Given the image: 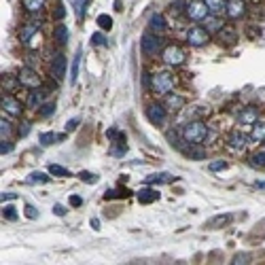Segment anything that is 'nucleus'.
I'll list each match as a JSON object with an SVG mask.
<instances>
[{
    "mask_svg": "<svg viewBox=\"0 0 265 265\" xmlns=\"http://www.w3.org/2000/svg\"><path fill=\"white\" fill-rule=\"evenodd\" d=\"M159 199V193L157 189H140L138 191V202L140 204H153Z\"/></svg>",
    "mask_w": 265,
    "mask_h": 265,
    "instance_id": "15",
    "label": "nucleus"
},
{
    "mask_svg": "<svg viewBox=\"0 0 265 265\" xmlns=\"http://www.w3.org/2000/svg\"><path fill=\"white\" fill-rule=\"evenodd\" d=\"M24 6H25V11L34 13V11H41V9H43V6H45V0H24Z\"/></svg>",
    "mask_w": 265,
    "mask_h": 265,
    "instance_id": "26",
    "label": "nucleus"
},
{
    "mask_svg": "<svg viewBox=\"0 0 265 265\" xmlns=\"http://www.w3.org/2000/svg\"><path fill=\"white\" fill-rule=\"evenodd\" d=\"M151 30L153 32H157V34H161V32H166L168 30V25H166V19L161 13H157V15H153L151 17Z\"/></svg>",
    "mask_w": 265,
    "mask_h": 265,
    "instance_id": "19",
    "label": "nucleus"
},
{
    "mask_svg": "<svg viewBox=\"0 0 265 265\" xmlns=\"http://www.w3.org/2000/svg\"><path fill=\"white\" fill-rule=\"evenodd\" d=\"M229 145H231V148H236V151H242V148H246L248 138L244 134H240V132H234L229 136Z\"/></svg>",
    "mask_w": 265,
    "mask_h": 265,
    "instance_id": "16",
    "label": "nucleus"
},
{
    "mask_svg": "<svg viewBox=\"0 0 265 265\" xmlns=\"http://www.w3.org/2000/svg\"><path fill=\"white\" fill-rule=\"evenodd\" d=\"M250 166H255V168H265V151L255 153L253 157H250Z\"/></svg>",
    "mask_w": 265,
    "mask_h": 265,
    "instance_id": "30",
    "label": "nucleus"
},
{
    "mask_svg": "<svg viewBox=\"0 0 265 265\" xmlns=\"http://www.w3.org/2000/svg\"><path fill=\"white\" fill-rule=\"evenodd\" d=\"M174 176L168 172H159V174H153V176H146V185H164V183H172Z\"/></svg>",
    "mask_w": 265,
    "mask_h": 265,
    "instance_id": "18",
    "label": "nucleus"
},
{
    "mask_svg": "<svg viewBox=\"0 0 265 265\" xmlns=\"http://www.w3.org/2000/svg\"><path fill=\"white\" fill-rule=\"evenodd\" d=\"M250 138L253 140H265V123H255L253 132H250Z\"/></svg>",
    "mask_w": 265,
    "mask_h": 265,
    "instance_id": "24",
    "label": "nucleus"
},
{
    "mask_svg": "<svg viewBox=\"0 0 265 265\" xmlns=\"http://www.w3.org/2000/svg\"><path fill=\"white\" fill-rule=\"evenodd\" d=\"M51 74H53L57 81L64 79V74H66V57L62 53H57L53 57V62H51Z\"/></svg>",
    "mask_w": 265,
    "mask_h": 265,
    "instance_id": "10",
    "label": "nucleus"
},
{
    "mask_svg": "<svg viewBox=\"0 0 265 265\" xmlns=\"http://www.w3.org/2000/svg\"><path fill=\"white\" fill-rule=\"evenodd\" d=\"M0 106H2V111H4V113L13 115V117L22 115V111H24L22 102H19L17 98H13V96H2V100H0Z\"/></svg>",
    "mask_w": 265,
    "mask_h": 265,
    "instance_id": "8",
    "label": "nucleus"
},
{
    "mask_svg": "<svg viewBox=\"0 0 265 265\" xmlns=\"http://www.w3.org/2000/svg\"><path fill=\"white\" fill-rule=\"evenodd\" d=\"M183 6H185V0H176V2L172 4V9H170V11H172V15H178V13L183 11Z\"/></svg>",
    "mask_w": 265,
    "mask_h": 265,
    "instance_id": "41",
    "label": "nucleus"
},
{
    "mask_svg": "<svg viewBox=\"0 0 265 265\" xmlns=\"http://www.w3.org/2000/svg\"><path fill=\"white\" fill-rule=\"evenodd\" d=\"M208 168H210L212 172H218V170H225V168H227V164H225V159H221V161H212Z\"/></svg>",
    "mask_w": 265,
    "mask_h": 265,
    "instance_id": "39",
    "label": "nucleus"
},
{
    "mask_svg": "<svg viewBox=\"0 0 265 265\" xmlns=\"http://www.w3.org/2000/svg\"><path fill=\"white\" fill-rule=\"evenodd\" d=\"M106 136H108V138H125V136L121 134V132H117V130H108Z\"/></svg>",
    "mask_w": 265,
    "mask_h": 265,
    "instance_id": "49",
    "label": "nucleus"
},
{
    "mask_svg": "<svg viewBox=\"0 0 265 265\" xmlns=\"http://www.w3.org/2000/svg\"><path fill=\"white\" fill-rule=\"evenodd\" d=\"M49 174H53V176H62V178L70 176V172L66 170V168H62V166H57V164H51L49 166Z\"/></svg>",
    "mask_w": 265,
    "mask_h": 265,
    "instance_id": "28",
    "label": "nucleus"
},
{
    "mask_svg": "<svg viewBox=\"0 0 265 265\" xmlns=\"http://www.w3.org/2000/svg\"><path fill=\"white\" fill-rule=\"evenodd\" d=\"M85 2L87 0H72V6H74V11H76V15L83 17V11H85Z\"/></svg>",
    "mask_w": 265,
    "mask_h": 265,
    "instance_id": "37",
    "label": "nucleus"
},
{
    "mask_svg": "<svg viewBox=\"0 0 265 265\" xmlns=\"http://www.w3.org/2000/svg\"><path fill=\"white\" fill-rule=\"evenodd\" d=\"M25 217L28 218H38V210L34 206H25Z\"/></svg>",
    "mask_w": 265,
    "mask_h": 265,
    "instance_id": "43",
    "label": "nucleus"
},
{
    "mask_svg": "<svg viewBox=\"0 0 265 265\" xmlns=\"http://www.w3.org/2000/svg\"><path fill=\"white\" fill-rule=\"evenodd\" d=\"M218 36H221L223 43H225V41H227V43H236V41H238V36H236L234 30H221V34H218Z\"/></svg>",
    "mask_w": 265,
    "mask_h": 265,
    "instance_id": "32",
    "label": "nucleus"
},
{
    "mask_svg": "<svg viewBox=\"0 0 265 265\" xmlns=\"http://www.w3.org/2000/svg\"><path fill=\"white\" fill-rule=\"evenodd\" d=\"M174 89V76L170 72H155L153 74V92L170 94Z\"/></svg>",
    "mask_w": 265,
    "mask_h": 265,
    "instance_id": "2",
    "label": "nucleus"
},
{
    "mask_svg": "<svg viewBox=\"0 0 265 265\" xmlns=\"http://www.w3.org/2000/svg\"><path fill=\"white\" fill-rule=\"evenodd\" d=\"M79 64H81V53H76L74 60H72V74H70V85H74V83H76V74H79Z\"/></svg>",
    "mask_w": 265,
    "mask_h": 265,
    "instance_id": "29",
    "label": "nucleus"
},
{
    "mask_svg": "<svg viewBox=\"0 0 265 265\" xmlns=\"http://www.w3.org/2000/svg\"><path fill=\"white\" fill-rule=\"evenodd\" d=\"M161 57H164V62L168 64V66H180V64L185 62L183 49L176 47V45H168V47L164 49V53H161Z\"/></svg>",
    "mask_w": 265,
    "mask_h": 265,
    "instance_id": "3",
    "label": "nucleus"
},
{
    "mask_svg": "<svg viewBox=\"0 0 265 265\" xmlns=\"http://www.w3.org/2000/svg\"><path fill=\"white\" fill-rule=\"evenodd\" d=\"M146 117H148V121H151V123L161 125V123L166 121V108L159 106V104H151V106L146 108Z\"/></svg>",
    "mask_w": 265,
    "mask_h": 265,
    "instance_id": "9",
    "label": "nucleus"
},
{
    "mask_svg": "<svg viewBox=\"0 0 265 265\" xmlns=\"http://www.w3.org/2000/svg\"><path fill=\"white\" fill-rule=\"evenodd\" d=\"M11 151H13V145H11L9 140H4V138H2V145H0V153L6 155V153H11Z\"/></svg>",
    "mask_w": 265,
    "mask_h": 265,
    "instance_id": "42",
    "label": "nucleus"
},
{
    "mask_svg": "<svg viewBox=\"0 0 265 265\" xmlns=\"http://www.w3.org/2000/svg\"><path fill=\"white\" fill-rule=\"evenodd\" d=\"M55 140H62V136H55V132H45V134H41V145L43 146L53 145Z\"/></svg>",
    "mask_w": 265,
    "mask_h": 265,
    "instance_id": "25",
    "label": "nucleus"
},
{
    "mask_svg": "<svg viewBox=\"0 0 265 265\" xmlns=\"http://www.w3.org/2000/svg\"><path fill=\"white\" fill-rule=\"evenodd\" d=\"M49 180H51V178H49L45 172H32L30 176H28V183H30V185H34V183H49Z\"/></svg>",
    "mask_w": 265,
    "mask_h": 265,
    "instance_id": "27",
    "label": "nucleus"
},
{
    "mask_svg": "<svg viewBox=\"0 0 265 265\" xmlns=\"http://www.w3.org/2000/svg\"><path fill=\"white\" fill-rule=\"evenodd\" d=\"M76 125H79V119H70L68 123H66V132H72V130H76Z\"/></svg>",
    "mask_w": 265,
    "mask_h": 265,
    "instance_id": "46",
    "label": "nucleus"
},
{
    "mask_svg": "<svg viewBox=\"0 0 265 265\" xmlns=\"http://www.w3.org/2000/svg\"><path fill=\"white\" fill-rule=\"evenodd\" d=\"M218 28H221V22H218V19H210L208 22V32L210 30H218Z\"/></svg>",
    "mask_w": 265,
    "mask_h": 265,
    "instance_id": "48",
    "label": "nucleus"
},
{
    "mask_svg": "<svg viewBox=\"0 0 265 265\" xmlns=\"http://www.w3.org/2000/svg\"><path fill=\"white\" fill-rule=\"evenodd\" d=\"M140 45H142V53H145V55H155V53L159 51L161 41H159L157 34H151V32H146V34L142 36Z\"/></svg>",
    "mask_w": 265,
    "mask_h": 265,
    "instance_id": "7",
    "label": "nucleus"
},
{
    "mask_svg": "<svg viewBox=\"0 0 265 265\" xmlns=\"http://www.w3.org/2000/svg\"><path fill=\"white\" fill-rule=\"evenodd\" d=\"M92 43L96 45V47H102V45H106V36L100 34V32H96V34H92Z\"/></svg>",
    "mask_w": 265,
    "mask_h": 265,
    "instance_id": "36",
    "label": "nucleus"
},
{
    "mask_svg": "<svg viewBox=\"0 0 265 265\" xmlns=\"http://www.w3.org/2000/svg\"><path fill=\"white\" fill-rule=\"evenodd\" d=\"M257 119H259V108L248 106V108H244V111L240 113V117H238V123H242V125H255Z\"/></svg>",
    "mask_w": 265,
    "mask_h": 265,
    "instance_id": "11",
    "label": "nucleus"
},
{
    "mask_svg": "<svg viewBox=\"0 0 265 265\" xmlns=\"http://www.w3.org/2000/svg\"><path fill=\"white\" fill-rule=\"evenodd\" d=\"M53 36H55V41L60 43V45H66V43H68V28H66V25H64V24L55 25Z\"/></svg>",
    "mask_w": 265,
    "mask_h": 265,
    "instance_id": "21",
    "label": "nucleus"
},
{
    "mask_svg": "<svg viewBox=\"0 0 265 265\" xmlns=\"http://www.w3.org/2000/svg\"><path fill=\"white\" fill-rule=\"evenodd\" d=\"M17 83L24 87H30V89H36L41 85V76H38L32 68H22V72L17 74Z\"/></svg>",
    "mask_w": 265,
    "mask_h": 265,
    "instance_id": "5",
    "label": "nucleus"
},
{
    "mask_svg": "<svg viewBox=\"0 0 265 265\" xmlns=\"http://www.w3.org/2000/svg\"><path fill=\"white\" fill-rule=\"evenodd\" d=\"M185 155H187V157H191V159H195V161L206 159V151H204V148H199L197 145H191V148H187Z\"/></svg>",
    "mask_w": 265,
    "mask_h": 265,
    "instance_id": "22",
    "label": "nucleus"
},
{
    "mask_svg": "<svg viewBox=\"0 0 265 265\" xmlns=\"http://www.w3.org/2000/svg\"><path fill=\"white\" fill-rule=\"evenodd\" d=\"M204 2H206V6H208V11L217 17L227 11V0H204Z\"/></svg>",
    "mask_w": 265,
    "mask_h": 265,
    "instance_id": "13",
    "label": "nucleus"
},
{
    "mask_svg": "<svg viewBox=\"0 0 265 265\" xmlns=\"http://www.w3.org/2000/svg\"><path fill=\"white\" fill-rule=\"evenodd\" d=\"M64 15H66V9H64V6L60 4V6H57V9H55L53 17H57V19H64Z\"/></svg>",
    "mask_w": 265,
    "mask_h": 265,
    "instance_id": "47",
    "label": "nucleus"
},
{
    "mask_svg": "<svg viewBox=\"0 0 265 265\" xmlns=\"http://www.w3.org/2000/svg\"><path fill=\"white\" fill-rule=\"evenodd\" d=\"M30 132V123H22V127H19V136H25Z\"/></svg>",
    "mask_w": 265,
    "mask_h": 265,
    "instance_id": "51",
    "label": "nucleus"
},
{
    "mask_svg": "<svg viewBox=\"0 0 265 265\" xmlns=\"http://www.w3.org/2000/svg\"><path fill=\"white\" fill-rule=\"evenodd\" d=\"M55 113V102H49V104L41 106V117H49V115Z\"/></svg>",
    "mask_w": 265,
    "mask_h": 265,
    "instance_id": "35",
    "label": "nucleus"
},
{
    "mask_svg": "<svg viewBox=\"0 0 265 265\" xmlns=\"http://www.w3.org/2000/svg\"><path fill=\"white\" fill-rule=\"evenodd\" d=\"M127 195V191L123 189V191H119V189H113V191H108V193H104V197L106 199H111V197H125Z\"/></svg>",
    "mask_w": 265,
    "mask_h": 265,
    "instance_id": "38",
    "label": "nucleus"
},
{
    "mask_svg": "<svg viewBox=\"0 0 265 265\" xmlns=\"http://www.w3.org/2000/svg\"><path fill=\"white\" fill-rule=\"evenodd\" d=\"M208 38H210V32L206 28H199V25L191 28L189 34H187V41H189V45H193V47H202V45L208 43Z\"/></svg>",
    "mask_w": 265,
    "mask_h": 265,
    "instance_id": "6",
    "label": "nucleus"
},
{
    "mask_svg": "<svg viewBox=\"0 0 265 265\" xmlns=\"http://www.w3.org/2000/svg\"><path fill=\"white\" fill-rule=\"evenodd\" d=\"M255 187H257V189H265V180H257Z\"/></svg>",
    "mask_w": 265,
    "mask_h": 265,
    "instance_id": "53",
    "label": "nucleus"
},
{
    "mask_svg": "<svg viewBox=\"0 0 265 265\" xmlns=\"http://www.w3.org/2000/svg\"><path fill=\"white\" fill-rule=\"evenodd\" d=\"M41 106H43V94L32 92L28 96V108H41Z\"/></svg>",
    "mask_w": 265,
    "mask_h": 265,
    "instance_id": "23",
    "label": "nucleus"
},
{
    "mask_svg": "<svg viewBox=\"0 0 265 265\" xmlns=\"http://www.w3.org/2000/svg\"><path fill=\"white\" fill-rule=\"evenodd\" d=\"M166 106L170 108V111H180V108L185 106V98H180V96H168Z\"/></svg>",
    "mask_w": 265,
    "mask_h": 265,
    "instance_id": "20",
    "label": "nucleus"
},
{
    "mask_svg": "<svg viewBox=\"0 0 265 265\" xmlns=\"http://www.w3.org/2000/svg\"><path fill=\"white\" fill-rule=\"evenodd\" d=\"M2 217L6 218V221H17V212H15V208H13V206H4Z\"/></svg>",
    "mask_w": 265,
    "mask_h": 265,
    "instance_id": "34",
    "label": "nucleus"
},
{
    "mask_svg": "<svg viewBox=\"0 0 265 265\" xmlns=\"http://www.w3.org/2000/svg\"><path fill=\"white\" fill-rule=\"evenodd\" d=\"M38 28H41V19H38V22H32V24H25L24 28H22V41L24 43L32 41V36L38 32Z\"/></svg>",
    "mask_w": 265,
    "mask_h": 265,
    "instance_id": "17",
    "label": "nucleus"
},
{
    "mask_svg": "<svg viewBox=\"0 0 265 265\" xmlns=\"http://www.w3.org/2000/svg\"><path fill=\"white\" fill-rule=\"evenodd\" d=\"M187 15H189L191 19H195V22H199V19H204L206 15H208V6H206L204 0H191V2H187Z\"/></svg>",
    "mask_w": 265,
    "mask_h": 265,
    "instance_id": "4",
    "label": "nucleus"
},
{
    "mask_svg": "<svg viewBox=\"0 0 265 265\" xmlns=\"http://www.w3.org/2000/svg\"><path fill=\"white\" fill-rule=\"evenodd\" d=\"M244 13H246V4H244V0H227V15L231 19L242 17Z\"/></svg>",
    "mask_w": 265,
    "mask_h": 265,
    "instance_id": "12",
    "label": "nucleus"
},
{
    "mask_svg": "<svg viewBox=\"0 0 265 265\" xmlns=\"http://www.w3.org/2000/svg\"><path fill=\"white\" fill-rule=\"evenodd\" d=\"M229 221H231V215H217V217H212V218L206 221V227H208V229H221Z\"/></svg>",
    "mask_w": 265,
    "mask_h": 265,
    "instance_id": "14",
    "label": "nucleus"
},
{
    "mask_svg": "<svg viewBox=\"0 0 265 265\" xmlns=\"http://www.w3.org/2000/svg\"><path fill=\"white\" fill-rule=\"evenodd\" d=\"M9 132H11V123L2 119V121H0V136L4 138V136H9Z\"/></svg>",
    "mask_w": 265,
    "mask_h": 265,
    "instance_id": "40",
    "label": "nucleus"
},
{
    "mask_svg": "<svg viewBox=\"0 0 265 265\" xmlns=\"http://www.w3.org/2000/svg\"><path fill=\"white\" fill-rule=\"evenodd\" d=\"M53 212H55L57 217H66V208H64V206H60V204L53 206Z\"/></svg>",
    "mask_w": 265,
    "mask_h": 265,
    "instance_id": "45",
    "label": "nucleus"
},
{
    "mask_svg": "<svg viewBox=\"0 0 265 265\" xmlns=\"http://www.w3.org/2000/svg\"><path fill=\"white\" fill-rule=\"evenodd\" d=\"M79 178L83 180V183H89V185H96V183H98V176H96V174H92V172H81Z\"/></svg>",
    "mask_w": 265,
    "mask_h": 265,
    "instance_id": "33",
    "label": "nucleus"
},
{
    "mask_svg": "<svg viewBox=\"0 0 265 265\" xmlns=\"http://www.w3.org/2000/svg\"><path fill=\"white\" fill-rule=\"evenodd\" d=\"M98 25H100L102 30L108 32V30L113 28V17H111V15H100V17H98Z\"/></svg>",
    "mask_w": 265,
    "mask_h": 265,
    "instance_id": "31",
    "label": "nucleus"
},
{
    "mask_svg": "<svg viewBox=\"0 0 265 265\" xmlns=\"http://www.w3.org/2000/svg\"><path fill=\"white\" fill-rule=\"evenodd\" d=\"M83 204V199L79 195H70V206H81Z\"/></svg>",
    "mask_w": 265,
    "mask_h": 265,
    "instance_id": "50",
    "label": "nucleus"
},
{
    "mask_svg": "<svg viewBox=\"0 0 265 265\" xmlns=\"http://www.w3.org/2000/svg\"><path fill=\"white\" fill-rule=\"evenodd\" d=\"M92 227H94V229H100V223H98V218H94V221H92Z\"/></svg>",
    "mask_w": 265,
    "mask_h": 265,
    "instance_id": "54",
    "label": "nucleus"
},
{
    "mask_svg": "<svg viewBox=\"0 0 265 265\" xmlns=\"http://www.w3.org/2000/svg\"><path fill=\"white\" fill-rule=\"evenodd\" d=\"M183 138L189 142V145H202V142L208 138V127H206L202 121H189L183 127Z\"/></svg>",
    "mask_w": 265,
    "mask_h": 265,
    "instance_id": "1",
    "label": "nucleus"
},
{
    "mask_svg": "<svg viewBox=\"0 0 265 265\" xmlns=\"http://www.w3.org/2000/svg\"><path fill=\"white\" fill-rule=\"evenodd\" d=\"M17 197V193H2V202L4 199H15Z\"/></svg>",
    "mask_w": 265,
    "mask_h": 265,
    "instance_id": "52",
    "label": "nucleus"
},
{
    "mask_svg": "<svg viewBox=\"0 0 265 265\" xmlns=\"http://www.w3.org/2000/svg\"><path fill=\"white\" fill-rule=\"evenodd\" d=\"M248 259H250L248 255H238V257H236V259L231 261V263H234V265H240V263H250Z\"/></svg>",
    "mask_w": 265,
    "mask_h": 265,
    "instance_id": "44",
    "label": "nucleus"
}]
</instances>
